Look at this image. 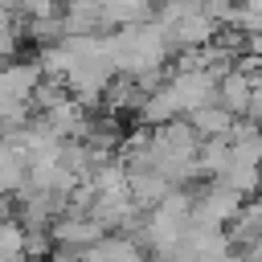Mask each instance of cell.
Masks as SVG:
<instances>
[{"instance_id": "6da1fadb", "label": "cell", "mask_w": 262, "mask_h": 262, "mask_svg": "<svg viewBox=\"0 0 262 262\" xmlns=\"http://www.w3.org/2000/svg\"><path fill=\"white\" fill-rule=\"evenodd\" d=\"M250 4H254V8H262V0H250Z\"/></svg>"}]
</instances>
